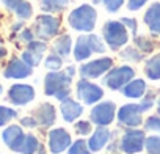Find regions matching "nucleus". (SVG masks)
<instances>
[{
	"instance_id": "nucleus-2",
	"label": "nucleus",
	"mask_w": 160,
	"mask_h": 154,
	"mask_svg": "<svg viewBox=\"0 0 160 154\" xmlns=\"http://www.w3.org/2000/svg\"><path fill=\"white\" fill-rule=\"evenodd\" d=\"M107 44L102 36H98L94 33L88 35H80L75 39L74 44V60L75 61H85L88 60L93 54H104L107 50Z\"/></svg>"
},
{
	"instance_id": "nucleus-33",
	"label": "nucleus",
	"mask_w": 160,
	"mask_h": 154,
	"mask_svg": "<svg viewBox=\"0 0 160 154\" xmlns=\"http://www.w3.org/2000/svg\"><path fill=\"white\" fill-rule=\"evenodd\" d=\"M18 110L11 109V107H5V105H0V127L8 124L10 121H13L14 118H18Z\"/></svg>"
},
{
	"instance_id": "nucleus-29",
	"label": "nucleus",
	"mask_w": 160,
	"mask_h": 154,
	"mask_svg": "<svg viewBox=\"0 0 160 154\" xmlns=\"http://www.w3.org/2000/svg\"><path fill=\"white\" fill-rule=\"evenodd\" d=\"M68 154H93V151L90 149V145L85 138H77L68 148Z\"/></svg>"
},
{
	"instance_id": "nucleus-43",
	"label": "nucleus",
	"mask_w": 160,
	"mask_h": 154,
	"mask_svg": "<svg viewBox=\"0 0 160 154\" xmlns=\"http://www.w3.org/2000/svg\"><path fill=\"white\" fill-rule=\"evenodd\" d=\"M36 154H47V151H46V148H44V146H41V148L38 149V152H36Z\"/></svg>"
},
{
	"instance_id": "nucleus-39",
	"label": "nucleus",
	"mask_w": 160,
	"mask_h": 154,
	"mask_svg": "<svg viewBox=\"0 0 160 154\" xmlns=\"http://www.w3.org/2000/svg\"><path fill=\"white\" fill-rule=\"evenodd\" d=\"M149 0H127V10L129 11H138L141 10Z\"/></svg>"
},
{
	"instance_id": "nucleus-4",
	"label": "nucleus",
	"mask_w": 160,
	"mask_h": 154,
	"mask_svg": "<svg viewBox=\"0 0 160 154\" xmlns=\"http://www.w3.org/2000/svg\"><path fill=\"white\" fill-rule=\"evenodd\" d=\"M102 38L112 50H119L129 43V30L121 21H107L102 25Z\"/></svg>"
},
{
	"instance_id": "nucleus-25",
	"label": "nucleus",
	"mask_w": 160,
	"mask_h": 154,
	"mask_svg": "<svg viewBox=\"0 0 160 154\" xmlns=\"http://www.w3.org/2000/svg\"><path fill=\"white\" fill-rule=\"evenodd\" d=\"M71 0H41V10L44 13H50V14H55V13H61L63 10H66V7L69 5Z\"/></svg>"
},
{
	"instance_id": "nucleus-5",
	"label": "nucleus",
	"mask_w": 160,
	"mask_h": 154,
	"mask_svg": "<svg viewBox=\"0 0 160 154\" xmlns=\"http://www.w3.org/2000/svg\"><path fill=\"white\" fill-rule=\"evenodd\" d=\"M146 134L140 127H126L118 140L119 151L124 154H138L144 149Z\"/></svg>"
},
{
	"instance_id": "nucleus-14",
	"label": "nucleus",
	"mask_w": 160,
	"mask_h": 154,
	"mask_svg": "<svg viewBox=\"0 0 160 154\" xmlns=\"http://www.w3.org/2000/svg\"><path fill=\"white\" fill-rule=\"evenodd\" d=\"M33 74V68L30 64H27L22 58H11L8 61V64L3 69V77L5 79H27Z\"/></svg>"
},
{
	"instance_id": "nucleus-36",
	"label": "nucleus",
	"mask_w": 160,
	"mask_h": 154,
	"mask_svg": "<svg viewBox=\"0 0 160 154\" xmlns=\"http://www.w3.org/2000/svg\"><path fill=\"white\" fill-rule=\"evenodd\" d=\"M124 2L126 0H104V5L108 13H118L121 7L124 5Z\"/></svg>"
},
{
	"instance_id": "nucleus-8",
	"label": "nucleus",
	"mask_w": 160,
	"mask_h": 154,
	"mask_svg": "<svg viewBox=\"0 0 160 154\" xmlns=\"http://www.w3.org/2000/svg\"><path fill=\"white\" fill-rule=\"evenodd\" d=\"M113 68V60L110 57H99L96 60H90L87 63H82L78 68L80 79L94 80L99 77H104L110 69Z\"/></svg>"
},
{
	"instance_id": "nucleus-37",
	"label": "nucleus",
	"mask_w": 160,
	"mask_h": 154,
	"mask_svg": "<svg viewBox=\"0 0 160 154\" xmlns=\"http://www.w3.org/2000/svg\"><path fill=\"white\" fill-rule=\"evenodd\" d=\"M18 38H19V41H22V43H25V44H28L30 41L36 39V36H35V32H33V28H22V30L19 32Z\"/></svg>"
},
{
	"instance_id": "nucleus-22",
	"label": "nucleus",
	"mask_w": 160,
	"mask_h": 154,
	"mask_svg": "<svg viewBox=\"0 0 160 154\" xmlns=\"http://www.w3.org/2000/svg\"><path fill=\"white\" fill-rule=\"evenodd\" d=\"M143 21L152 35H160V2H154L149 5L143 16Z\"/></svg>"
},
{
	"instance_id": "nucleus-34",
	"label": "nucleus",
	"mask_w": 160,
	"mask_h": 154,
	"mask_svg": "<svg viewBox=\"0 0 160 154\" xmlns=\"http://www.w3.org/2000/svg\"><path fill=\"white\" fill-rule=\"evenodd\" d=\"M74 131H75V134L80 135V137L91 135V132H93V123H91V121H85V120L75 121V123H74Z\"/></svg>"
},
{
	"instance_id": "nucleus-38",
	"label": "nucleus",
	"mask_w": 160,
	"mask_h": 154,
	"mask_svg": "<svg viewBox=\"0 0 160 154\" xmlns=\"http://www.w3.org/2000/svg\"><path fill=\"white\" fill-rule=\"evenodd\" d=\"M119 21L127 27V30H130V32H132V35H133V36L137 35V28H138L137 19H133V18H121Z\"/></svg>"
},
{
	"instance_id": "nucleus-23",
	"label": "nucleus",
	"mask_w": 160,
	"mask_h": 154,
	"mask_svg": "<svg viewBox=\"0 0 160 154\" xmlns=\"http://www.w3.org/2000/svg\"><path fill=\"white\" fill-rule=\"evenodd\" d=\"M53 52H57L63 58L69 57L71 52H72V38H71V35L63 33V35L57 36L55 41H53Z\"/></svg>"
},
{
	"instance_id": "nucleus-17",
	"label": "nucleus",
	"mask_w": 160,
	"mask_h": 154,
	"mask_svg": "<svg viewBox=\"0 0 160 154\" xmlns=\"http://www.w3.org/2000/svg\"><path fill=\"white\" fill-rule=\"evenodd\" d=\"M112 137H113V134L110 132L108 126H98V127L91 132V135H90V138H88L90 149H91L93 152L102 151V149L110 143Z\"/></svg>"
},
{
	"instance_id": "nucleus-44",
	"label": "nucleus",
	"mask_w": 160,
	"mask_h": 154,
	"mask_svg": "<svg viewBox=\"0 0 160 154\" xmlns=\"http://www.w3.org/2000/svg\"><path fill=\"white\" fill-rule=\"evenodd\" d=\"M93 5H99V3H104V0H91Z\"/></svg>"
},
{
	"instance_id": "nucleus-27",
	"label": "nucleus",
	"mask_w": 160,
	"mask_h": 154,
	"mask_svg": "<svg viewBox=\"0 0 160 154\" xmlns=\"http://www.w3.org/2000/svg\"><path fill=\"white\" fill-rule=\"evenodd\" d=\"M41 146H42V145L39 143V140H38L36 135L27 134L25 138H24V143H22V146H21V149H19V152H21V154H36Z\"/></svg>"
},
{
	"instance_id": "nucleus-7",
	"label": "nucleus",
	"mask_w": 160,
	"mask_h": 154,
	"mask_svg": "<svg viewBox=\"0 0 160 154\" xmlns=\"http://www.w3.org/2000/svg\"><path fill=\"white\" fill-rule=\"evenodd\" d=\"M60 27H61V21L57 16L50 13H44V14L36 16L35 24H33V32L38 39L49 41L58 35Z\"/></svg>"
},
{
	"instance_id": "nucleus-28",
	"label": "nucleus",
	"mask_w": 160,
	"mask_h": 154,
	"mask_svg": "<svg viewBox=\"0 0 160 154\" xmlns=\"http://www.w3.org/2000/svg\"><path fill=\"white\" fill-rule=\"evenodd\" d=\"M119 57H121V60L130 61V63H138V61L144 60V54L138 47H133V46H127L122 50H119Z\"/></svg>"
},
{
	"instance_id": "nucleus-9",
	"label": "nucleus",
	"mask_w": 160,
	"mask_h": 154,
	"mask_svg": "<svg viewBox=\"0 0 160 154\" xmlns=\"http://www.w3.org/2000/svg\"><path fill=\"white\" fill-rule=\"evenodd\" d=\"M75 96L85 105H94L104 98V88L88 79H80L75 85Z\"/></svg>"
},
{
	"instance_id": "nucleus-42",
	"label": "nucleus",
	"mask_w": 160,
	"mask_h": 154,
	"mask_svg": "<svg viewBox=\"0 0 160 154\" xmlns=\"http://www.w3.org/2000/svg\"><path fill=\"white\" fill-rule=\"evenodd\" d=\"M3 57H7V49H5V46L2 43V38H0V60H2Z\"/></svg>"
},
{
	"instance_id": "nucleus-10",
	"label": "nucleus",
	"mask_w": 160,
	"mask_h": 154,
	"mask_svg": "<svg viewBox=\"0 0 160 154\" xmlns=\"http://www.w3.org/2000/svg\"><path fill=\"white\" fill-rule=\"evenodd\" d=\"M116 104L113 101H99L90 110V121L94 126H110L116 118Z\"/></svg>"
},
{
	"instance_id": "nucleus-41",
	"label": "nucleus",
	"mask_w": 160,
	"mask_h": 154,
	"mask_svg": "<svg viewBox=\"0 0 160 154\" xmlns=\"http://www.w3.org/2000/svg\"><path fill=\"white\" fill-rule=\"evenodd\" d=\"M64 71H66V72H68V74H69L71 77H74V75L77 74V69H75V66H72V64H71V66H68V68H66Z\"/></svg>"
},
{
	"instance_id": "nucleus-32",
	"label": "nucleus",
	"mask_w": 160,
	"mask_h": 154,
	"mask_svg": "<svg viewBox=\"0 0 160 154\" xmlns=\"http://www.w3.org/2000/svg\"><path fill=\"white\" fill-rule=\"evenodd\" d=\"M144 151L148 154H160V135H148L144 141Z\"/></svg>"
},
{
	"instance_id": "nucleus-19",
	"label": "nucleus",
	"mask_w": 160,
	"mask_h": 154,
	"mask_svg": "<svg viewBox=\"0 0 160 154\" xmlns=\"http://www.w3.org/2000/svg\"><path fill=\"white\" fill-rule=\"evenodd\" d=\"M25 135H27V134H24V131H22L21 126L11 124V126H8V127L3 131L2 138H3L5 145H7L11 151L19 152V149H21V146H22V143H24Z\"/></svg>"
},
{
	"instance_id": "nucleus-31",
	"label": "nucleus",
	"mask_w": 160,
	"mask_h": 154,
	"mask_svg": "<svg viewBox=\"0 0 160 154\" xmlns=\"http://www.w3.org/2000/svg\"><path fill=\"white\" fill-rule=\"evenodd\" d=\"M44 66H46L49 71H58V69H61V66H63V57L58 55L57 52H52V54H49V55L46 57Z\"/></svg>"
},
{
	"instance_id": "nucleus-1",
	"label": "nucleus",
	"mask_w": 160,
	"mask_h": 154,
	"mask_svg": "<svg viewBox=\"0 0 160 154\" xmlns=\"http://www.w3.org/2000/svg\"><path fill=\"white\" fill-rule=\"evenodd\" d=\"M72 79L66 71H50L44 77V93L46 96L55 98L57 101H64L71 98L72 93Z\"/></svg>"
},
{
	"instance_id": "nucleus-12",
	"label": "nucleus",
	"mask_w": 160,
	"mask_h": 154,
	"mask_svg": "<svg viewBox=\"0 0 160 154\" xmlns=\"http://www.w3.org/2000/svg\"><path fill=\"white\" fill-rule=\"evenodd\" d=\"M71 143H72V137L64 127H55V129L49 131L47 148L52 154H61V152L68 151Z\"/></svg>"
},
{
	"instance_id": "nucleus-16",
	"label": "nucleus",
	"mask_w": 160,
	"mask_h": 154,
	"mask_svg": "<svg viewBox=\"0 0 160 154\" xmlns=\"http://www.w3.org/2000/svg\"><path fill=\"white\" fill-rule=\"evenodd\" d=\"M33 116L36 118V121H38V124H39L41 127L49 129V127H52V126L55 124V121H57V109H55V105L50 104V102H42V104H39V105L35 109Z\"/></svg>"
},
{
	"instance_id": "nucleus-18",
	"label": "nucleus",
	"mask_w": 160,
	"mask_h": 154,
	"mask_svg": "<svg viewBox=\"0 0 160 154\" xmlns=\"http://www.w3.org/2000/svg\"><path fill=\"white\" fill-rule=\"evenodd\" d=\"M83 102H78L77 99L74 98H68L64 101H61V105H60V112H61V116L66 123H74L77 121L80 116L83 115Z\"/></svg>"
},
{
	"instance_id": "nucleus-46",
	"label": "nucleus",
	"mask_w": 160,
	"mask_h": 154,
	"mask_svg": "<svg viewBox=\"0 0 160 154\" xmlns=\"http://www.w3.org/2000/svg\"><path fill=\"white\" fill-rule=\"evenodd\" d=\"M2 91H3V88H2V85H0V95H2Z\"/></svg>"
},
{
	"instance_id": "nucleus-11",
	"label": "nucleus",
	"mask_w": 160,
	"mask_h": 154,
	"mask_svg": "<svg viewBox=\"0 0 160 154\" xmlns=\"http://www.w3.org/2000/svg\"><path fill=\"white\" fill-rule=\"evenodd\" d=\"M116 120L121 127H140L143 120V110L138 102H127L121 105L116 112Z\"/></svg>"
},
{
	"instance_id": "nucleus-40",
	"label": "nucleus",
	"mask_w": 160,
	"mask_h": 154,
	"mask_svg": "<svg viewBox=\"0 0 160 154\" xmlns=\"http://www.w3.org/2000/svg\"><path fill=\"white\" fill-rule=\"evenodd\" d=\"M21 126H24V127H28V129H35V127H38L39 124H38L36 118L32 115V116H24V118L21 120Z\"/></svg>"
},
{
	"instance_id": "nucleus-3",
	"label": "nucleus",
	"mask_w": 160,
	"mask_h": 154,
	"mask_svg": "<svg viewBox=\"0 0 160 154\" xmlns=\"http://www.w3.org/2000/svg\"><path fill=\"white\" fill-rule=\"evenodd\" d=\"M96 22H98V11L94 10L93 5L88 3L74 8L68 16L69 27L82 33H91L96 27Z\"/></svg>"
},
{
	"instance_id": "nucleus-20",
	"label": "nucleus",
	"mask_w": 160,
	"mask_h": 154,
	"mask_svg": "<svg viewBox=\"0 0 160 154\" xmlns=\"http://www.w3.org/2000/svg\"><path fill=\"white\" fill-rule=\"evenodd\" d=\"M2 3L22 21H27L33 16V7L28 0H2Z\"/></svg>"
},
{
	"instance_id": "nucleus-21",
	"label": "nucleus",
	"mask_w": 160,
	"mask_h": 154,
	"mask_svg": "<svg viewBox=\"0 0 160 154\" xmlns=\"http://www.w3.org/2000/svg\"><path fill=\"white\" fill-rule=\"evenodd\" d=\"M148 91V85L144 79H132L127 85L121 88V95L127 99H141Z\"/></svg>"
},
{
	"instance_id": "nucleus-30",
	"label": "nucleus",
	"mask_w": 160,
	"mask_h": 154,
	"mask_svg": "<svg viewBox=\"0 0 160 154\" xmlns=\"http://www.w3.org/2000/svg\"><path fill=\"white\" fill-rule=\"evenodd\" d=\"M157 93H158V90H148V91H146V95L138 101V104H140V107H141L143 113L149 112V110L154 107V104L157 102Z\"/></svg>"
},
{
	"instance_id": "nucleus-26",
	"label": "nucleus",
	"mask_w": 160,
	"mask_h": 154,
	"mask_svg": "<svg viewBox=\"0 0 160 154\" xmlns=\"http://www.w3.org/2000/svg\"><path fill=\"white\" fill-rule=\"evenodd\" d=\"M133 43H135V47H138L144 55L146 54H152L155 50V47H157V43L152 38L146 36V35H135L133 36Z\"/></svg>"
},
{
	"instance_id": "nucleus-13",
	"label": "nucleus",
	"mask_w": 160,
	"mask_h": 154,
	"mask_svg": "<svg viewBox=\"0 0 160 154\" xmlns=\"http://www.w3.org/2000/svg\"><path fill=\"white\" fill-rule=\"evenodd\" d=\"M36 96V91L28 84H14L8 90V101L13 105H27Z\"/></svg>"
},
{
	"instance_id": "nucleus-35",
	"label": "nucleus",
	"mask_w": 160,
	"mask_h": 154,
	"mask_svg": "<svg viewBox=\"0 0 160 154\" xmlns=\"http://www.w3.org/2000/svg\"><path fill=\"white\" fill-rule=\"evenodd\" d=\"M144 131H151V132H157L160 134V115H151L144 120L143 123Z\"/></svg>"
},
{
	"instance_id": "nucleus-45",
	"label": "nucleus",
	"mask_w": 160,
	"mask_h": 154,
	"mask_svg": "<svg viewBox=\"0 0 160 154\" xmlns=\"http://www.w3.org/2000/svg\"><path fill=\"white\" fill-rule=\"evenodd\" d=\"M157 112H158V115H160V99L157 101Z\"/></svg>"
},
{
	"instance_id": "nucleus-24",
	"label": "nucleus",
	"mask_w": 160,
	"mask_h": 154,
	"mask_svg": "<svg viewBox=\"0 0 160 154\" xmlns=\"http://www.w3.org/2000/svg\"><path fill=\"white\" fill-rule=\"evenodd\" d=\"M144 74L149 80H160V52L152 55L144 63Z\"/></svg>"
},
{
	"instance_id": "nucleus-15",
	"label": "nucleus",
	"mask_w": 160,
	"mask_h": 154,
	"mask_svg": "<svg viewBox=\"0 0 160 154\" xmlns=\"http://www.w3.org/2000/svg\"><path fill=\"white\" fill-rule=\"evenodd\" d=\"M46 50H47V43L36 38V39H33V41H30L27 44V49L22 52V57L21 58L27 64H30L32 68H35V66H38L41 63L42 55H44Z\"/></svg>"
},
{
	"instance_id": "nucleus-6",
	"label": "nucleus",
	"mask_w": 160,
	"mask_h": 154,
	"mask_svg": "<svg viewBox=\"0 0 160 154\" xmlns=\"http://www.w3.org/2000/svg\"><path fill=\"white\" fill-rule=\"evenodd\" d=\"M132 79H135V69L129 64H121L112 68L104 75V85L112 91H121V88L127 85Z\"/></svg>"
}]
</instances>
